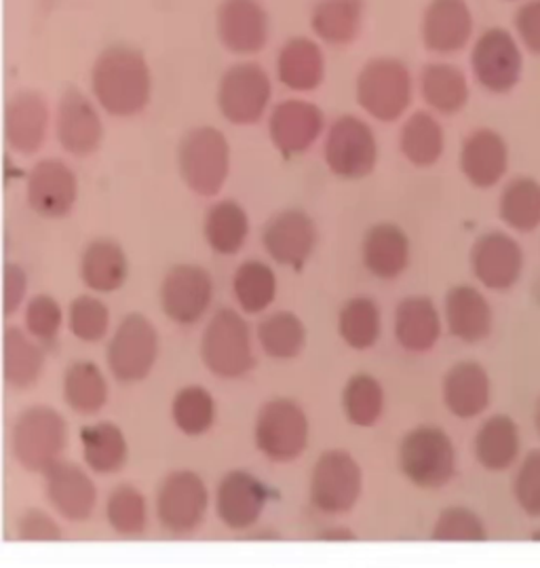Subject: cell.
<instances>
[{"label":"cell","instance_id":"bcb514c9","mask_svg":"<svg viewBox=\"0 0 540 568\" xmlns=\"http://www.w3.org/2000/svg\"><path fill=\"white\" fill-rule=\"evenodd\" d=\"M106 523L119 537H142L149 528V501L142 490L131 484L116 486L106 499Z\"/></svg>","mask_w":540,"mask_h":568},{"label":"cell","instance_id":"8d00e7d4","mask_svg":"<svg viewBox=\"0 0 540 568\" xmlns=\"http://www.w3.org/2000/svg\"><path fill=\"white\" fill-rule=\"evenodd\" d=\"M364 4L361 0H322L310 13L313 32L327 44L345 47L361 32Z\"/></svg>","mask_w":540,"mask_h":568},{"label":"cell","instance_id":"484cf974","mask_svg":"<svg viewBox=\"0 0 540 568\" xmlns=\"http://www.w3.org/2000/svg\"><path fill=\"white\" fill-rule=\"evenodd\" d=\"M444 406L456 418H477L492 402V381L477 362H458L446 372L441 383Z\"/></svg>","mask_w":540,"mask_h":568},{"label":"cell","instance_id":"5bb4252c","mask_svg":"<svg viewBox=\"0 0 540 568\" xmlns=\"http://www.w3.org/2000/svg\"><path fill=\"white\" fill-rule=\"evenodd\" d=\"M53 130L64 153L79 159L98 153L106 135L100 106L79 88H68L62 93L53 116Z\"/></svg>","mask_w":540,"mask_h":568},{"label":"cell","instance_id":"b9f144b4","mask_svg":"<svg viewBox=\"0 0 540 568\" xmlns=\"http://www.w3.org/2000/svg\"><path fill=\"white\" fill-rule=\"evenodd\" d=\"M343 413L355 427L369 429L385 415V387L368 372L353 374L343 389Z\"/></svg>","mask_w":540,"mask_h":568},{"label":"cell","instance_id":"d6a6232c","mask_svg":"<svg viewBox=\"0 0 540 568\" xmlns=\"http://www.w3.org/2000/svg\"><path fill=\"white\" fill-rule=\"evenodd\" d=\"M81 450H83L86 469L98 476H114L130 460L128 436L112 420H100L83 427Z\"/></svg>","mask_w":540,"mask_h":568},{"label":"cell","instance_id":"3957f363","mask_svg":"<svg viewBox=\"0 0 540 568\" xmlns=\"http://www.w3.org/2000/svg\"><path fill=\"white\" fill-rule=\"evenodd\" d=\"M201 362L222 381H238L256 366L252 329L235 308H220L201 336Z\"/></svg>","mask_w":540,"mask_h":568},{"label":"cell","instance_id":"4316f807","mask_svg":"<svg viewBox=\"0 0 540 568\" xmlns=\"http://www.w3.org/2000/svg\"><path fill=\"white\" fill-rule=\"evenodd\" d=\"M79 277L93 294H114L130 280L125 247L110 237L89 241L79 258Z\"/></svg>","mask_w":540,"mask_h":568},{"label":"cell","instance_id":"ba28073f","mask_svg":"<svg viewBox=\"0 0 540 568\" xmlns=\"http://www.w3.org/2000/svg\"><path fill=\"white\" fill-rule=\"evenodd\" d=\"M161 351L159 332L144 313H130L112 332L106 347L109 371L119 383L135 385L151 376Z\"/></svg>","mask_w":540,"mask_h":568},{"label":"cell","instance_id":"db71d44e","mask_svg":"<svg viewBox=\"0 0 540 568\" xmlns=\"http://www.w3.org/2000/svg\"><path fill=\"white\" fill-rule=\"evenodd\" d=\"M519 41L534 55H540V0L521 4L516 13Z\"/></svg>","mask_w":540,"mask_h":568},{"label":"cell","instance_id":"6da1fadb","mask_svg":"<svg viewBox=\"0 0 540 568\" xmlns=\"http://www.w3.org/2000/svg\"><path fill=\"white\" fill-rule=\"evenodd\" d=\"M151 64L131 44H110L91 67V93L100 109L114 119H131L149 109L152 100Z\"/></svg>","mask_w":540,"mask_h":568},{"label":"cell","instance_id":"836d02e7","mask_svg":"<svg viewBox=\"0 0 540 568\" xmlns=\"http://www.w3.org/2000/svg\"><path fill=\"white\" fill-rule=\"evenodd\" d=\"M62 397L74 415H100L109 404V381L95 362H72L62 376Z\"/></svg>","mask_w":540,"mask_h":568},{"label":"cell","instance_id":"4dcf8cb0","mask_svg":"<svg viewBox=\"0 0 540 568\" xmlns=\"http://www.w3.org/2000/svg\"><path fill=\"white\" fill-rule=\"evenodd\" d=\"M44 349L26 329L4 328L2 334V376L13 392H28L44 372Z\"/></svg>","mask_w":540,"mask_h":568},{"label":"cell","instance_id":"d590c367","mask_svg":"<svg viewBox=\"0 0 540 568\" xmlns=\"http://www.w3.org/2000/svg\"><path fill=\"white\" fill-rule=\"evenodd\" d=\"M203 237L217 256H235L249 237V216L233 199L214 203L203 220Z\"/></svg>","mask_w":540,"mask_h":568},{"label":"cell","instance_id":"f1b7e54d","mask_svg":"<svg viewBox=\"0 0 540 568\" xmlns=\"http://www.w3.org/2000/svg\"><path fill=\"white\" fill-rule=\"evenodd\" d=\"M509 170V146L495 130H476L460 149V172L476 189H492Z\"/></svg>","mask_w":540,"mask_h":568},{"label":"cell","instance_id":"e0dca14e","mask_svg":"<svg viewBox=\"0 0 540 568\" xmlns=\"http://www.w3.org/2000/svg\"><path fill=\"white\" fill-rule=\"evenodd\" d=\"M79 199V178L62 159H41L26 180V201L44 220H62Z\"/></svg>","mask_w":540,"mask_h":568},{"label":"cell","instance_id":"d4e9b609","mask_svg":"<svg viewBox=\"0 0 540 568\" xmlns=\"http://www.w3.org/2000/svg\"><path fill=\"white\" fill-rule=\"evenodd\" d=\"M444 322L456 341L479 345L492 334L495 311L473 285H455L444 301Z\"/></svg>","mask_w":540,"mask_h":568},{"label":"cell","instance_id":"9c48e42d","mask_svg":"<svg viewBox=\"0 0 540 568\" xmlns=\"http://www.w3.org/2000/svg\"><path fill=\"white\" fill-rule=\"evenodd\" d=\"M411 93L410 70L395 58H376L357 77L359 106L383 123H393L408 112Z\"/></svg>","mask_w":540,"mask_h":568},{"label":"cell","instance_id":"7c38bea8","mask_svg":"<svg viewBox=\"0 0 540 568\" xmlns=\"http://www.w3.org/2000/svg\"><path fill=\"white\" fill-rule=\"evenodd\" d=\"M271 79L254 62L228 68L217 85V109L233 125H256L271 106Z\"/></svg>","mask_w":540,"mask_h":568},{"label":"cell","instance_id":"74e56055","mask_svg":"<svg viewBox=\"0 0 540 568\" xmlns=\"http://www.w3.org/2000/svg\"><path fill=\"white\" fill-rule=\"evenodd\" d=\"M446 149V133L431 112L418 110L408 116L399 133V151L414 168H431Z\"/></svg>","mask_w":540,"mask_h":568},{"label":"cell","instance_id":"9f6ffc18","mask_svg":"<svg viewBox=\"0 0 540 568\" xmlns=\"http://www.w3.org/2000/svg\"><path fill=\"white\" fill-rule=\"evenodd\" d=\"M534 425H537V432H539L540 436V399L539 404H537V410H534Z\"/></svg>","mask_w":540,"mask_h":568},{"label":"cell","instance_id":"f35d334b","mask_svg":"<svg viewBox=\"0 0 540 568\" xmlns=\"http://www.w3.org/2000/svg\"><path fill=\"white\" fill-rule=\"evenodd\" d=\"M259 349L264 351L271 359L289 362L296 359L308 341V332L303 320L292 311H275L259 322Z\"/></svg>","mask_w":540,"mask_h":568},{"label":"cell","instance_id":"ac0fdd59","mask_svg":"<svg viewBox=\"0 0 540 568\" xmlns=\"http://www.w3.org/2000/svg\"><path fill=\"white\" fill-rule=\"evenodd\" d=\"M317 224L303 210H283L268 220L262 231L266 254L292 271H303L317 250Z\"/></svg>","mask_w":540,"mask_h":568},{"label":"cell","instance_id":"60d3db41","mask_svg":"<svg viewBox=\"0 0 540 568\" xmlns=\"http://www.w3.org/2000/svg\"><path fill=\"white\" fill-rule=\"evenodd\" d=\"M498 214L518 233L537 231L540 226V182L528 175L507 182L498 201Z\"/></svg>","mask_w":540,"mask_h":568},{"label":"cell","instance_id":"30bf717a","mask_svg":"<svg viewBox=\"0 0 540 568\" xmlns=\"http://www.w3.org/2000/svg\"><path fill=\"white\" fill-rule=\"evenodd\" d=\"M156 518L173 537H191L205 523L210 490L205 480L191 469L167 474L156 490Z\"/></svg>","mask_w":540,"mask_h":568},{"label":"cell","instance_id":"5b68a950","mask_svg":"<svg viewBox=\"0 0 540 568\" xmlns=\"http://www.w3.org/2000/svg\"><path fill=\"white\" fill-rule=\"evenodd\" d=\"M397 460L406 480L422 490H439L456 476L455 442L435 425L408 432L399 444Z\"/></svg>","mask_w":540,"mask_h":568},{"label":"cell","instance_id":"83f0119b","mask_svg":"<svg viewBox=\"0 0 540 568\" xmlns=\"http://www.w3.org/2000/svg\"><path fill=\"white\" fill-rule=\"evenodd\" d=\"M411 243L408 233L393 224L378 222L369 229L361 243V261L376 280L393 282L410 266Z\"/></svg>","mask_w":540,"mask_h":568},{"label":"cell","instance_id":"52a82bcc","mask_svg":"<svg viewBox=\"0 0 540 568\" xmlns=\"http://www.w3.org/2000/svg\"><path fill=\"white\" fill-rule=\"evenodd\" d=\"M361 495L364 469L350 453L332 448L315 460L308 480V497L317 511L325 516H345L355 509Z\"/></svg>","mask_w":540,"mask_h":568},{"label":"cell","instance_id":"9a60e30c","mask_svg":"<svg viewBox=\"0 0 540 568\" xmlns=\"http://www.w3.org/2000/svg\"><path fill=\"white\" fill-rule=\"evenodd\" d=\"M477 83L490 93H509L521 79L523 58L519 44L505 28L486 30L471 51Z\"/></svg>","mask_w":540,"mask_h":568},{"label":"cell","instance_id":"8fae6325","mask_svg":"<svg viewBox=\"0 0 540 568\" xmlns=\"http://www.w3.org/2000/svg\"><path fill=\"white\" fill-rule=\"evenodd\" d=\"M324 159L327 170L338 178H366L378 163V142L374 130L364 119L353 114L336 119L325 135Z\"/></svg>","mask_w":540,"mask_h":568},{"label":"cell","instance_id":"7a4b0ae2","mask_svg":"<svg viewBox=\"0 0 540 568\" xmlns=\"http://www.w3.org/2000/svg\"><path fill=\"white\" fill-rule=\"evenodd\" d=\"M70 429L64 415L51 406L37 404L16 416L9 446L16 463L28 474H41L64 459Z\"/></svg>","mask_w":540,"mask_h":568},{"label":"cell","instance_id":"cb8c5ba5","mask_svg":"<svg viewBox=\"0 0 540 568\" xmlns=\"http://www.w3.org/2000/svg\"><path fill=\"white\" fill-rule=\"evenodd\" d=\"M473 34V16L465 0H431L422 18L425 47L439 55L462 51Z\"/></svg>","mask_w":540,"mask_h":568},{"label":"cell","instance_id":"f6af8a7d","mask_svg":"<svg viewBox=\"0 0 540 568\" xmlns=\"http://www.w3.org/2000/svg\"><path fill=\"white\" fill-rule=\"evenodd\" d=\"M216 397L201 385L182 387L172 399V420L180 434L201 437L216 425Z\"/></svg>","mask_w":540,"mask_h":568},{"label":"cell","instance_id":"c3c4849f","mask_svg":"<svg viewBox=\"0 0 540 568\" xmlns=\"http://www.w3.org/2000/svg\"><path fill=\"white\" fill-rule=\"evenodd\" d=\"M65 313L60 301L51 294H34L23 305L26 332L41 345H53L64 328Z\"/></svg>","mask_w":540,"mask_h":568},{"label":"cell","instance_id":"816d5d0a","mask_svg":"<svg viewBox=\"0 0 540 568\" xmlns=\"http://www.w3.org/2000/svg\"><path fill=\"white\" fill-rule=\"evenodd\" d=\"M16 537L26 544H53L62 541L64 532L58 520L41 507H26L16 520Z\"/></svg>","mask_w":540,"mask_h":568},{"label":"cell","instance_id":"277c9868","mask_svg":"<svg viewBox=\"0 0 540 568\" xmlns=\"http://www.w3.org/2000/svg\"><path fill=\"white\" fill-rule=\"evenodd\" d=\"M177 172L198 197H216L231 174V144L226 135L201 125L184 133L177 144Z\"/></svg>","mask_w":540,"mask_h":568},{"label":"cell","instance_id":"ee69618b","mask_svg":"<svg viewBox=\"0 0 540 568\" xmlns=\"http://www.w3.org/2000/svg\"><path fill=\"white\" fill-rule=\"evenodd\" d=\"M279 282L275 271L262 261H245L238 264L233 277V294L241 311L259 315L275 303Z\"/></svg>","mask_w":540,"mask_h":568},{"label":"cell","instance_id":"f907efd6","mask_svg":"<svg viewBox=\"0 0 540 568\" xmlns=\"http://www.w3.org/2000/svg\"><path fill=\"white\" fill-rule=\"evenodd\" d=\"M513 497L526 516L540 520V448L519 460Z\"/></svg>","mask_w":540,"mask_h":568},{"label":"cell","instance_id":"7dc6e473","mask_svg":"<svg viewBox=\"0 0 540 568\" xmlns=\"http://www.w3.org/2000/svg\"><path fill=\"white\" fill-rule=\"evenodd\" d=\"M65 324L77 341L86 343V345L102 343L109 336V305L93 292L81 294L68 306Z\"/></svg>","mask_w":540,"mask_h":568},{"label":"cell","instance_id":"ab89813d","mask_svg":"<svg viewBox=\"0 0 540 568\" xmlns=\"http://www.w3.org/2000/svg\"><path fill=\"white\" fill-rule=\"evenodd\" d=\"M420 91L425 102L441 114H456L469 102V83L465 72L441 62L422 68Z\"/></svg>","mask_w":540,"mask_h":568},{"label":"cell","instance_id":"8992f818","mask_svg":"<svg viewBox=\"0 0 540 568\" xmlns=\"http://www.w3.org/2000/svg\"><path fill=\"white\" fill-rule=\"evenodd\" d=\"M310 439V420L303 406L289 397H275L258 410L254 442L271 463L300 459Z\"/></svg>","mask_w":540,"mask_h":568},{"label":"cell","instance_id":"681fc988","mask_svg":"<svg viewBox=\"0 0 540 568\" xmlns=\"http://www.w3.org/2000/svg\"><path fill=\"white\" fill-rule=\"evenodd\" d=\"M432 541H467V544H481L488 539V528L483 518L462 505H455L444 509L431 530Z\"/></svg>","mask_w":540,"mask_h":568},{"label":"cell","instance_id":"6f0895ef","mask_svg":"<svg viewBox=\"0 0 540 568\" xmlns=\"http://www.w3.org/2000/svg\"><path fill=\"white\" fill-rule=\"evenodd\" d=\"M530 539H532V541H540V528L537 532H532V535H530Z\"/></svg>","mask_w":540,"mask_h":568},{"label":"cell","instance_id":"4fadbf2b","mask_svg":"<svg viewBox=\"0 0 540 568\" xmlns=\"http://www.w3.org/2000/svg\"><path fill=\"white\" fill-rule=\"evenodd\" d=\"M159 301L175 326H195L214 303V280L198 264H175L161 282Z\"/></svg>","mask_w":540,"mask_h":568},{"label":"cell","instance_id":"603a6c76","mask_svg":"<svg viewBox=\"0 0 540 568\" xmlns=\"http://www.w3.org/2000/svg\"><path fill=\"white\" fill-rule=\"evenodd\" d=\"M216 28L220 43L235 55L259 53L268 41V16L258 0H224Z\"/></svg>","mask_w":540,"mask_h":568},{"label":"cell","instance_id":"44dd1931","mask_svg":"<svg viewBox=\"0 0 540 568\" xmlns=\"http://www.w3.org/2000/svg\"><path fill=\"white\" fill-rule=\"evenodd\" d=\"M471 271L492 292H509L523 273V250L507 233H486L471 247Z\"/></svg>","mask_w":540,"mask_h":568},{"label":"cell","instance_id":"e575fe53","mask_svg":"<svg viewBox=\"0 0 540 568\" xmlns=\"http://www.w3.org/2000/svg\"><path fill=\"white\" fill-rule=\"evenodd\" d=\"M277 77L292 91H315L324 83L325 58L322 47L310 39H292L277 58Z\"/></svg>","mask_w":540,"mask_h":568},{"label":"cell","instance_id":"1f68e13d","mask_svg":"<svg viewBox=\"0 0 540 568\" xmlns=\"http://www.w3.org/2000/svg\"><path fill=\"white\" fill-rule=\"evenodd\" d=\"M473 450L477 463L486 471H509L518 465L521 453L518 423L507 415L490 416L477 429Z\"/></svg>","mask_w":540,"mask_h":568},{"label":"cell","instance_id":"2e32d148","mask_svg":"<svg viewBox=\"0 0 540 568\" xmlns=\"http://www.w3.org/2000/svg\"><path fill=\"white\" fill-rule=\"evenodd\" d=\"M44 499L65 523H85L98 507V486L83 465L58 460L43 474Z\"/></svg>","mask_w":540,"mask_h":568},{"label":"cell","instance_id":"11a10c76","mask_svg":"<svg viewBox=\"0 0 540 568\" xmlns=\"http://www.w3.org/2000/svg\"><path fill=\"white\" fill-rule=\"evenodd\" d=\"M322 541H355V532H350L348 528H329L319 535Z\"/></svg>","mask_w":540,"mask_h":568},{"label":"cell","instance_id":"7bdbcfd3","mask_svg":"<svg viewBox=\"0 0 540 568\" xmlns=\"http://www.w3.org/2000/svg\"><path fill=\"white\" fill-rule=\"evenodd\" d=\"M338 334L346 347L368 351L376 347L383 334V313L368 296L350 298L338 313Z\"/></svg>","mask_w":540,"mask_h":568},{"label":"cell","instance_id":"ffe728a7","mask_svg":"<svg viewBox=\"0 0 540 568\" xmlns=\"http://www.w3.org/2000/svg\"><path fill=\"white\" fill-rule=\"evenodd\" d=\"M266 484L245 469L228 471L217 481L216 505L217 518L228 530L243 532L259 523L268 505Z\"/></svg>","mask_w":540,"mask_h":568},{"label":"cell","instance_id":"d6986e66","mask_svg":"<svg viewBox=\"0 0 540 568\" xmlns=\"http://www.w3.org/2000/svg\"><path fill=\"white\" fill-rule=\"evenodd\" d=\"M4 142L11 153L32 156L39 153L51 130V109L43 93L22 89L4 106Z\"/></svg>","mask_w":540,"mask_h":568},{"label":"cell","instance_id":"7402d4cb","mask_svg":"<svg viewBox=\"0 0 540 568\" xmlns=\"http://www.w3.org/2000/svg\"><path fill=\"white\" fill-rule=\"evenodd\" d=\"M324 128V112L306 100H285L268 116V135L285 156L306 153L319 140Z\"/></svg>","mask_w":540,"mask_h":568},{"label":"cell","instance_id":"f5cc1de1","mask_svg":"<svg viewBox=\"0 0 540 568\" xmlns=\"http://www.w3.org/2000/svg\"><path fill=\"white\" fill-rule=\"evenodd\" d=\"M28 273L22 264L7 263L2 271V313L13 317L28 298Z\"/></svg>","mask_w":540,"mask_h":568},{"label":"cell","instance_id":"f546056e","mask_svg":"<svg viewBox=\"0 0 540 568\" xmlns=\"http://www.w3.org/2000/svg\"><path fill=\"white\" fill-rule=\"evenodd\" d=\"M441 329V313L427 296H408L395 308V338L408 353H429L439 343Z\"/></svg>","mask_w":540,"mask_h":568}]
</instances>
